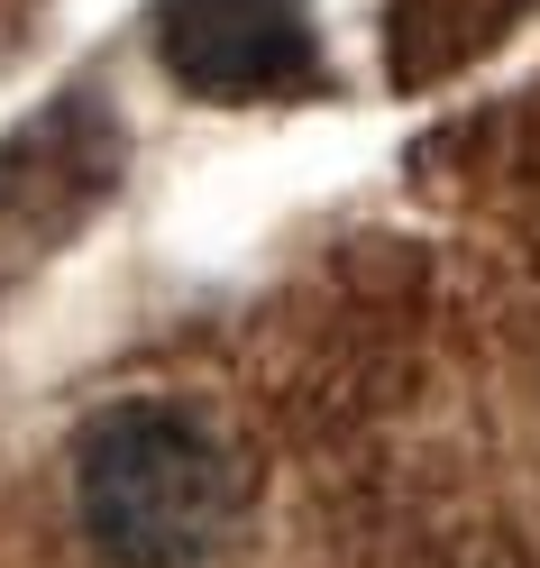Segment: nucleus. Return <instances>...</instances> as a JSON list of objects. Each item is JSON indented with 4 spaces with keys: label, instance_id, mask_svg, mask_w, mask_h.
Masks as SVG:
<instances>
[{
    "label": "nucleus",
    "instance_id": "nucleus-1",
    "mask_svg": "<svg viewBox=\"0 0 540 568\" xmlns=\"http://www.w3.org/2000/svg\"><path fill=\"white\" fill-rule=\"evenodd\" d=\"M74 514L111 568H202L238 523V458L193 404H101L74 432Z\"/></svg>",
    "mask_w": 540,
    "mask_h": 568
},
{
    "label": "nucleus",
    "instance_id": "nucleus-2",
    "mask_svg": "<svg viewBox=\"0 0 540 568\" xmlns=\"http://www.w3.org/2000/svg\"><path fill=\"white\" fill-rule=\"evenodd\" d=\"M156 28L193 92H266L312 55L303 0H165Z\"/></svg>",
    "mask_w": 540,
    "mask_h": 568
}]
</instances>
